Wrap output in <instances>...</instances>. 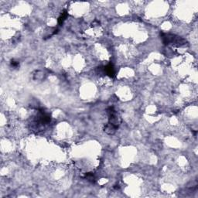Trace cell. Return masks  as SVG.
I'll list each match as a JSON object with an SVG mask.
<instances>
[{
  "mask_svg": "<svg viewBox=\"0 0 198 198\" xmlns=\"http://www.w3.org/2000/svg\"><path fill=\"white\" fill-rule=\"evenodd\" d=\"M162 39H163V43L166 44V45L173 44V45L182 46L184 45L186 43V40L180 37H177L176 35L170 34V33H168V34H166V33L162 34Z\"/></svg>",
  "mask_w": 198,
  "mask_h": 198,
  "instance_id": "6da1fadb",
  "label": "cell"
},
{
  "mask_svg": "<svg viewBox=\"0 0 198 198\" xmlns=\"http://www.w3.org/2000/svg\"><path fill=\"white\" fill-rule=\"evenodd\" d=\"M11 65L13 66V67H17L19 65V62L18 61H15V60H12L11 61Z\"/></svg>",
  "mask_w": 198,
  "mask_h": 198,
  "instance_id": "52a82bcc",
  "label": "cell"
},
{
  "mask_svg": "<svg viewBox=\"0 0 198 198\" xmlns=\"http://www.w3.org/2000/svg\"><path fill=\"white\" fill-rule=\"evenodd\" d=\"M117 129H118V127L112 125V124H110V123H108V124L105 126L104 131L107 134H108V135H114V134L115 133V132H116Z\"/></svg>",
  "mask_w": 198,
  "mask_h": 198,
  "instance_id": "3957f363",
  "label": "cell"
},
{
  "mask_svg": "<svg viewBox=\"0 0 198 198\" xmlns=\"http://www.w3.org/2000/svg\"><path fill=\"white\" fill-rule=\"evenodd\" d=\"M104 71L107 75H108L111 78H113L115 76V70L112 64H109L104 67Z\"/></svg>",
  "mask_w": 198,
  "mask_h": 198,
  "instance_id": "277c9868",
  "label": "cell"
},
{
  "mask_svg": "<svg viewBox=\"0 0 198 198\" xmlns=\"http://www.w3.org/2000/svg\"><path fill=\"white\" fill-rule=\"evenodd\" d=\"M107 113L108 115V120H109L108 123L119 128V125L120 124V119L118 116V115H117L114 108L113 107H109L107 109Z\"/></svg>",
  "mask_w": 198,
  "mask_h": 198,
  "instance_id": "7a4b0ae2",
  "label": "cell"
},
{
  "mask_svg": "<svg viewBox=\"0 0 198 198\" xmlns=\"http://www.w3.org/2000/svg\"><path fill=\"white\" fill-rule=\"evenodd\" d=\"M67 17V12L66 10L64 12V13H62V14L60 15V16L59 17L58 19V24L59 25H61V24L64 22V20H66V18Z\"/></svg>",
  "mask_w": 198,
  "mask_h": 198,
  "instance_id": "5b68a950",
  "label": "cell"
},
{
  "mask_svg": "<svg viewBox=\"0 0 198 198\" xmlns=\"http://www.w3.org/2000/svg\"><path fill=\"white\" fill-rule=\"evenodd\" d=\"M85 178L88 179L89 181H92V182L95 180V177H94L93 174H91V173H88V174L85 175Z\"/></svg>",
  "mask_w": 198,
  "mask_h": 198,
  "instance_id": "8992f818",
  "label": "cell"
}]
</instances>
